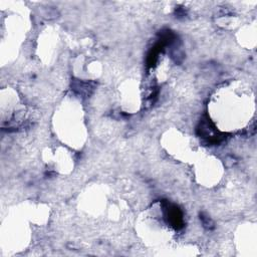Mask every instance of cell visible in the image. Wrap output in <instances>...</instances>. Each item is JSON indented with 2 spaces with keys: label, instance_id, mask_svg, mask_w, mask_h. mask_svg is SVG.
Instances as JSON below:
<instances>
[{
  "label": "cell",
  "instance_id": "cell-1",
  "mask_svg": "<svg viewBox=\"0 0 257 257\" xmlns=\"http://www.w3.org/2000/svg\"><path fill=\"white\" fill-rule=\"evenodd\" d=\"M201 220L203 222V225H204V227H206L207 229H212L214 227V226H213V222H212V220H211L209 217L204 216L202 214V215H201Z\"/></svg>",
  "mask_w": 257,
  "mask_h": 257
}]
</instances>
